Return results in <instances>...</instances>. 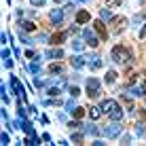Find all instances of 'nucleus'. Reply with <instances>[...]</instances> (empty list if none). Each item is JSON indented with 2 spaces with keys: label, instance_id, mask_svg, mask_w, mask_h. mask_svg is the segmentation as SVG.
Segmentation results:
<instances>
[{
  "label": "nucleus",
  "instance_id": "f257e3e1",
  "mask_svg": "<svg viewBox=\"0 0 146 146\" xmlns=\"http://www.w3.org/2000/svg\"><path fill=\"white\" fill-rule=\"evenodd\" d=\"M102 108H104V112H106L112 121H121V119H123V110H121V106L114 102V100H104Z\"/></svg>",
  "mask_w": 146,
  "mask_h": 146
},
{
  "label": "nucleus",
  "instance_id": "f03ea898",
  "mask_svg": "<svg viewBox=\"0 0 146 146\" xmlns=\"http://www.w3.org/2000/svg\"><path fill=\"white\" fill-rule=\"evenodd\" d=\"M110 57H112V62H117V64H127L129 59H131V55H129V51L125 47L117 44V47L112 49V53H110Z\"/></svg>",
  "mask_w": 146,
  "mask_h": 146
},
{
  "label": "nucleus",
  "instance_id": "7ed1b4c3",
  "mask_svg": "<svg viewBox=\"0 0 146 146\" xmlns=\"http://www.w3.org/2000/svg\"><path fill=\"white\" fill-rule=\"evenodd\" d=\"M102 133L106 135V138H119V133H121V125H119V121H114L112 125L104 127V129H102Z\"/></svg>",
  "mask_w": 146,
  "mask_h": 146
},
{
  "label": "nucleus",
  "instance_id": "20e7f679",
  "mask_svg": "<svg viewBox=\"0 0 146 146\" xmlns=\"http://www.w3.org/2000/svg\"><path fill=\"white\" fill-rule=\"evenodd\" d=\"M87 95H91V98H98L100 95V80L98 78H89L87 80Z\"/></svg>",
  "mask_w": 146,
  "mask_h": 146
},
{
  "label": "nucleus",
  "instance_id": "39448f33",
  "mask_svg": "<svg viewBox=\"0 0 146 146\" xmlns=\"http://www.w3.org/2000/svg\"><path fill=\"white\" fill-rule=\"evenodd\" d=\"M49 19H51V23H53V26H59V23H62V19H64V13H62V9H55V11H51Z\"/></svg>",
  "mask_w": 146,
  "mask_h": 146
},
{
  "label": "nucleus",
  "instance_id": "423d86ee",
  "mask_svg": "<svg viewBox=\"0 0 146 146\" xmlns=\"http://www.w3.org/2000/svg\"><path fill=\"white\" fill-rule=\"evenodd\" d=\"M83 36H85V40L89 42V47H98V44H100V42H98V38H95V34H93V32H91L89 28H87V30L83 32Z\"/></svg>",
  "mask_w": 146,
  "mask_h": 146
},
{
  "label": "nucleus",
  "instance_id": "0eeeda50",
  "mask_svg": "<svg viewBox=\"0 0 146 146\" xmlns=\"http://www.w3.org/2000/svg\"><path fill=\"white\" fill-rule=\"evenodd\" d=\"M93 28H95V32L100 34V38H104V40L108 38V32H106V28H104V21H102V19H100V21H95Z\"/></svg>",
  "mask_w": 146,
  "mask_h": 146
},
{
  "label": "nucleus",
  "instance_id": "6e6552de",
  "mask_svg": "<svg viewBox=\"0 0 146 146\" xmlns=\"http://www.w3.org/2000/svg\"><path fill=\"white\" fill-rule=\"evenodd\" d=\"M44 57H49V59H62L64 57V51H62V49H49V51L44 53Z\"/></svg>",
  "mask_w": 146,
  "mask_h": 146
},
{
  "label": "nucleus",
  "instance_id": "1a4fd4ad",
  "mask_svg": "<svg viewBox=\"0 0 146 146\" xmlns=\"http://www.w3.org/2000/svg\"><path fill=\"white\" fill-rule=\"evenodd\" d=\"M11 87H13V91L17 95H23V87H21V83H19L17 76H11Z\"/></svg>",
  "mask_w": 146,
  "mask_h": 146
},
{
  "label": "nucleus",
  "instance_id": "9d476101",
  "mask_svg": "<svg viewBox=\"0 0 146 146\" xmlns=\"http://www.w3.org/2000/svg\"><path fill=\"white\" fill-rule=\"evenodd\" d=\"M87 64H89V68H91V70H100V68H102V59H100L98 55H91Z\"/></svg>",
  "mask_w": 146,
  "mask_h": 146
},
{
  "label": "nucleus",
  "instance_id": "9b49d317",
  "mask_svg": "<svg viewBox=\"0 0 146 146\" xmlns=\"http://www.w3.org/2000/svg\"><path fill=\"white\" fill-rule=\"evenodd\" d=\"M70 64H72V68H83L85 66V57H80V55H72V59H70Z\"/></svg>",
  "mask_w": 146,
  "mask_h": 146
},
{
  "label": "nucleus",
  "instance_id": "f8f14e48",
  "mask_svg": "<svg viewBox=\"0 0 146 146\" xmlns=\"http://www.w3.org/2000/svg\"><path fill=\"white\" fill-rule=\"evenodd\" d=\"M102 112H104V108H100V106H91L89 108V117H91L93 121H98L100 117H102Z\"/></svg>",
  "mask_w": 146,
  "mask_h": 146
},
{
  "label": "nucleus",
  "instance_id": "ddd939ff",
  "mask_svg": "<svg viewBox=\"0 0 146 146\" xmlns=\"http://www.w3.org/2000/svg\"><path fill=\"white\" fill-rule=\"evenodd\" d=\"M129 93L135 95V98H140V95H146V85H138V87H131V89H129Z\"/></svg>",
  "mask_w": 146,
  "mask_h": 146
},
{
  "label": "nucleus",
  "instance_id": "4468645a",
  "mask_svg": "<svg viewBox=\"0 0 146 146\" xmlns=\"http://www.w3.org/2000/svg\"><path fill=\"white\" fill-rule=\"evenodd\" d=\"M87 21H89V11H85V9L78 11L76 13V23H87Z\"/></svg>",
  "mask_w": 146,
  "mask_h": 146
},
{
  "label": "nucleus",
  "instance_id": "2eb2a0df",
  "mask_svg": "<svg viewBox=\"0 0 146 146\" xmlns=\"http://www.w3.org/2000/svg\"><path fill=\"white\" fill-rule=\"evenodd\" d=\"M66 36H68V32H59V34H55V36L51 38V42L53 44H59L62 40H66Z\"/></svg>",
  "mask_w": 146,
  "mask_h": 146
},
{
  "label": "nucleus",
  "instance_id": "dca6fc26",
  "mask_svg": "<svg viewBox=\"0 0 146 146\" xmlns=\"http://www.w3.org/2000/svg\"><path fill=\"white\" fill-rule=\"evenodd\" d=\"M21 30H23V32H34L36 26H34L32 21H23V23H21Z\"/></svg>",
  "mask_w": 146,
  "mask_h": 146
},
{
  "label": "nucleus",
  "instance_id": "f3484780",
  "mask_svg": "<svg viewBox=\"0 0 146 146\" xmlns=\"http://www.w3.org/2000/svg\"><path fill=\"white\" fill-rule=\"evenodd\" d=\"M72 49H74V51H83L85 42H83V40H72Z\"/></svg>",
  "mask_w": 146,
  "mask_h": 146
},
{
  "label": "nucleus",
  "instance_id": "a211bd4d",
  "mask_svg": "<svg viewBox=\"0 0 146 146\" xmlns=\"http://www.w3.org/2000/svg\"><path fill=\"white\" fill-rule=\"evenodd\" d=\"M100 19H102V21L104 19H112V13H110L108 9H102V11H100Z\"/></svg>",
  "mask_w": 146,
  "mask_h": 146
},
{
  "label": "nucleus",
  "instance_id": "6ab92c4d",
  "mask_svg": "<svg viewBox=\"0 0 146 146\" xmlns=\"http://www.w3.org/2000/svg\"><path fill=\"white\" fill-rule=\"evenodd\" d=\"M72 117L74 119H83L85 117V108H74L72 110Z\"/></svg>",
  "mask_w": 146,
  "mask_h": 146
},
{
  "label": "nucleus",
  "instance_id": "aec40b11",
  "mask_svg": "<svg viewBox=\"0 0 146 146\" xmlns=\"http://www.w3.org/2000/svg\"><path fill=\"white\" fill-rule=\"evenodd\" d=\"M49 72L51 74H59L62 72V66H59V64H51V66H49Z\"/></svg>",
  "mask_w": 146,
  "mask_h": 146
},
{
  "label": "nucleus",
  "instance_id": "412c9836",
  "mask_svg": "<svg viewBox=\"0 0 146 146\" xmlns=\"http://www.w3.org/2000/svg\"><path fill=\"white\" fill-rule=\"evenodd\" d=\"M114 80H117V72L108 70V72H106V83H114Z\"/></svg>",
  "mask_w": 146,
  "mask_h": 146
},
{
  "label": "nucleus",
  "instance_id": "4be33fe9",
  "mask_svg": "<svg viewBox=\"0 0 146 146\" xmlns=\"http://www.w3.org/2000/svg\"><path fill=\"white\" fill-rule=\"evenodd\" d=\"M135 135H142V138L146 135V129H144V127H142V125H140V123L135 125Z\"/></svg>",
  "mask_w": 146,
  "mask_h": 146
},
{
  "label": "nucleus",
  "instance_id": "5701e85b",
  "mask_svg": "<svg viewBox=\"0 0 146 146\" xmlns=\"http://www.w3.org/2000/svg\"><path fill=\"white\" fill-rule=\"evenodd\" d=\"M30 72H32V74H38V72H40V64H38V62H34L32 66H30Z\"/></svg>",
  "mask_w": 146,
  "mask_h": 146
},
{
  "label": "nucleus",
  "instance_id": "b1692460",
  "mask_svg": "<svg viewBox=\"0 0 146 146\" xmlns=\"http://www.w3.org/2000/svg\"><path fill=\"white\" fill-rule=\"evenodd\" d=\"M66 110H68V112H72V110H74V98H70L66 102Z\"/></svg>",
  "mask_w": 146,
  "mask_h": 146
},
{
  "label": "nucleus",
  "instance_id": "393cba45",
  "mask_svg": "<svg viewBox=\"0 0 146 146\" xmlns=\"http://www.w3.org/2000/svg\"><path fill=\"white\" fill-rule=\"evenodd\" d=\"M0 142H2V144H9V142H11V138H9V133H4V131H2V135H0Z\"/></svg>",
  "mask_w": 146,
  "mask_h": 146
},
{
  "label": "nucleus",
  "instance_id": "a878e982",
  "mask_svg": "<svg viewBox=\"0 0 146 146\" xmlns=\"http://www.w3.org/2000/svg\"><path fill=\"white\" fill-rule=\"evenodd\" d=\"M72 140L74 142H83V133H72Z\"/></svg>",
  "mask_w": 146,
  "mask_h": 146
},
{
  "label": "nucleus",
  "instance_id": "bb28decb",
  "mask_svg": "<svg viewBox=\"0 0 146 146\" xmlns=\"http://www.w3.org/2000/svg\"><path fill=\"white\" fill-rule=\"evenodd\" d=\"M80 91H78V87H70V95H72V98H76Z\"/></svg>",
  "mask_w": 146,
  "mask_h": 146
},
{
  "label": "nucleus",
  "instance_id": "cd10ccee",
  "mask_svg": "<svg viewBox=\"0 0 146 146\" xmlns=\"http://www.w3.org/2000/svg\"><path fill=\"white\" fill-rule=\"evenodd\" d=\"M19 38H21V42H26V44H34L32 40H30L28 36H23V34H19Z\"/></svg>",
  "mask_w": 146,
  "mask_h": 146
},
{
  "label": "nucleus",
  "instance_id": "c85d7f7f",
  "mask_svg": "<svg viewBox=\"0 0 146 146\" xmlns=\"http://www.w3.org/2000/svg\"><path fill=\"white\" fill-rule=\"evenodd\" d=\"M57 93H59V89H57V87H51V89H49V95H51V98H55Z\"/></svg>",
  "mask_w": 146,
  "mask_h": 146
},
{
  "label": "nucleus",
  "instance_id": "c756f323",
  "mask_svg": "<svg viewBox=\"0 0 146 146\" xmlns=\"http://www.w3.org/2000/svg\"><path fill=\"white\" fill-rule=\"evenodd\" d=\"M144 21V17H142V15H138V17H133V23H135V26H140V23H142Z\"/></svg>",
  "mask_w": 146,
  "mask_h": 146
},
{
  "label": "nucleus",
  "instance_id": "7c9ffc66",
  "mask_svg": "<svg viewBox=\"0 0 146 146\" xmlns=\"http://www.w3.org/2000/svg\"><path fill=\"white\" fill-rule=\"evenodd\" d=\"M2 62H4V68H13V62H11V59H9V57H4Z\"/></svg>",
  "mask_w": 146,
  "mask_h": 146
},
{
  "label": "nucleus",
  "instance_id": "2f4dec72",
  "mask_svg": "<svg viewBox=\"0 0 146 146\" xmlns=\"http://www.w3.org/2000/svg\"><path fill=\"white\" fill-rule=\"evenodd\" d=\"M30 2H32L34 7H42V4H44V0H30Z\"/></svg>",
  "mask_w": 146,
  "mask_h": 146
},
{
  "label": "nucleus",
  "instance_id": "473e14b6",
  "mask_svg": "<svg viewBox=\"0 0 146 146\" xmlns=\"http://www.w3.org/2000/svg\"><path fill=\"white\" fill-rule=\"evenodd\" d=\"M9 55H11V51H9V49H2V59L9 57Z\"/></svg>",
  "mask_w": 146,
  "mask_h": 146
},
{
  "label": "nucleus",
  "instance_id": "72a5a7b5",
  "mask_svg": "<svg viewBox=\"0 0 146 146\" xmlns=\"http://www.w3.org/2000/svg\"><path fill=\"white\" fill-rule=\"evenodd\" d=\"M108 4H110V7H117V4H119V0H108Z\"/></svg>",
  "mask_w": 146,
  "mask_h": 146
},
{
  "label": "nucleus",
  "instance_id": "f704fd0d",
  "mask_svg": "<svg viewBox=\"0 0 146 146\" xmlns=\"http://www.w3.org/2000/svg\"><path fill=\"white\" fill-rule=\"evenodd\" d=\"M72 2H89V0H72Z\"/></svg>",
  "mask_w": 146,
  "mask_h": 146
},
{
  "label": "nucleus",
  "instance_id": "c9c22d12",
  "mask_svg": "<svg viewBox=\"0 0 146 146\" xmlns=\"http://www.w3.org/2000/svg\"><path fill=\"white\" fill-rule=\"evenodd\" d=\"M55 2H62V0H55Z\"/></svg>",
  "mask_w": 146,
  "mask_h": 146
}]
</instances>
